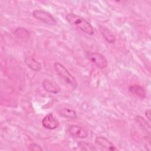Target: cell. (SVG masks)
Returning <instances> with one entry per match:
<instances>
[{
	"mask_svg": "<svg viewBox=\"0 0 151 151\" xmlns=\"http://www.w3.org/2000/svg\"><path fill=\"white\" fill-rule=\"evenodd\" d=\"M65 18L70 24L78 28L86 34L91 35L94 34L91 24L83 17L73 13H69L67 14Z\"/></svg>",
	"mask_w": 151,
	"mask_h": 151,
	"instance_id": "6da1fadb",
	"label": "cell"
},
{
	"mask_svg": "<svg viewBox=\"0 0 151 151\" xmlns=\"http://www.w3.org/2000/svg\"><path fill=\"white\" fill-rule=\"evenodd\" d=\"M54 68L56 73L70 86L73 88H76L78 86L77 81L74 77L62 64L56 62L54 64Z\"/></svg>",
	"mask_w": 151,
	"mask_h": 151,
	"instance_id": "7a4b0ae2",
	"label": "cell"
},
{
	"mask_svg": "<svg viewBox=\"0 0 151 151\" xmlns=\"http://www.w3.org/2000/svg\"><path fill=\"white\" fill-rule=\"evenodd\" d=\"M85 56L91 63H92L99 68H105L108 65V61L107 59L101 53L86 51L85 52Z\"/></svg>",
	"mask_w": 151,
	"mask_h": 151,
	"instance_id": "3957f363",
	"label": "cell"
},
{
	"mask_svg": "<svg viewBox=\"0 0 151 151\" xmlns=\"http://www.w3.org/2000/svg\"><path fill=\"white\" fill-rule=\"evenodd\" d=\"M32 15L35 19L47 25L53 26L57 24L56 20L54 17L46 11L42 9H35L32 12Z\"/></svg>",
	"mask_w": 151,
	"mask_h": 151,
	"instance_id": "277c9868",
	"label": "cell"
},
{
	"mask_svg": "<svg viewBox=\"0 0 151 151\" xmlns=\"http://www.w3.org/2000/svg\"><path fill=\"white\" fill-rule=\"evenodd\" d=\"M68 132L72 136L80 139L86 138L88 135V133L86 129L77 124H71L70 126Z\"/></svg>",
	"mask_w": 151,
	"mask_h": 151,
	"instance_id": "5b68a950",
	"label": "cell"
},
{
	"mask_svg": "<svg viewBox=\"0 0 151 151\" xmlns=\"http://www.w3.org/2000/svg\"><path fill=\"white\" fill-rule=\"evenodd\" d=\"M42 124L45 129L54 130L59 126V122L54 117L52 113H49L42 119Z\"/></svg>",
	"mask_w": 151,
	"mask_h": 151,
	"instance_id": "8992f818",
	"label": "cell"
},
{
	"mask_svg": "<svg viewBox=\"0 0 151 151\" xmlns=\"http://www.w3.org/2000/svg\"><path fill=\"white\" fill-rule=\"evenodd\" d=\"M42 87L45 91L50 93L57 94L61 91V88L57 83L48 79H44L43 80Z\"/></svg>",
	"mask_w": 151,
	"mask_h": 151,
	"instance_id": "52a82bcc",
	"label": "cell"
},
{
	"mask_svg": "<svg viewBox=\"0 0 151 151\" xmlns=\"http://www.w3.org/2000/svg\"><path fill=\"white\" fill-rule=\"evenodd\" d=\"M96 143L106 150H117L116 146L106 137L103 136H98L95 139Z\"/></svg>",
	"mask_w": 151,
	"mask_h": 151,
	"instance_id": "ba28073f",
	"label": "cell"
},
{
	"mask_svg": "<svg viewBox=\"0 0 151 151\" xmlns=\"http://www.w3.org/2000/svg\"><path fill=\"white\" fill-rule=\"evenodd\" d=\"M99 29L101 34L107 42L110 44H113L115 42L116 40V36L112 32V31L110 30L107 27L103 25H100Z\"/></svg>",
	"mask_w": 151,
	"mask_h": 151,
	"instance_id": "9c48e42d",
	"label": "cell"
},
{
	"mask_svg": "<svg viewBox=\"0 0 151 151\" xmlns=\"http://www.w3.org/2000/svg\"><path fill=\"white\" fill-rule=\"evenodd\" d=\"M27 65L34 71H40L41 70V64L32 56H26L24 58Z\"/></svg>",
	"mask_w": 151,
	"mask_h": 151,
	"instance_id": "30bf717a",
	"label": "cell"
},
{
	"mask_svg": "<svg viewBox=\"0 0 151 151\" xmlns=\"http://www.w3.org/2000/svg\"><path fill=\"white\" fill-rule=\"evenodd\" d=\"M129 91L136 97L140 99H144L146 97V91L144 88L139 85L133 84L129 87Z\"/></svg>",
	"mask_w": 151,
	"mask_h": 151,
	"instance_id": "8fae6325",
	"label": "cell"
},
{
	"mask_svg": "<svg viewBox=\"0 0 151 151\" xmlns=\"http://www.w3.org/2000/svg\"><path fill=\"white\" fill-rule=\"evenodd\" d=\"M58 113L61 116L68 119H76L77 117L76 112L70 108H62L58 110Z\"/></svg>",
	"mask_w": 151,
	"mask_h": 151,
	"instance_id": "7c38bea8",
	"label": "cell"
},
{
	"mask_svg": "<svg viewBox=\"0 0 151 151\" xmlns=\"http://www.w3.org/2000/svg\"><path fill=\"white\" fill-rule=\"evenodd\" d=\"M136 120L139 124V126L142 128L143 131L146 133V136H147L148 138L150 139V124L146 121V120L143 117L139 116L136 117Z\"/></svg>",
	"mask_w": 151,
	"mask_h": 151,
	"instance_id": "4fadbf2b",
	"label": "cell"
},
{
	"mask_svg": "<svg viewBox=\"0 0 151 151\" xmlns=\"http://www.w3.org/2000/svg\"><path fill=\"white\" fill-rule=\"evenodd\" d=\"M14 35L18 38L24 39L29 37V32L24 28H17L14 32Z\"/></svg>",
	"mask_w": 151,
	"mask_h": 151,
	"instance_id": "5bb4252c",
	"label": "cell"
},
{
	"mask_svg": "<svg viewBox=\"0 0 151 151\" xmlns=\"http://www.w3.org/2000/svg\"><path fill=\"white\" fill-rule=\"evenodd\" d=\"M78 146L79 147L80 150H96V148L95 146L91 143H89L87 142H84V141H81L79 142L78 143Z\"/></svg>",
	"mask_w": 151,
	"mask_h": 151,
	"instance_id": "9a60e30c",
	"label": "cell"
},
{
	"mask_svg": "<svg viewBox=\"0 0 151 151\" xmlns=\"http://www.w3.org/2000/svg\"><path fill=\"white\" fill-rule=\"evenodd\" d=\"M28 149L31 151H42L43 150L41 146L37 143H31L28 146Z\"/></svg>",
	"mask_w": 151,
	"mask_h": 151,
	"instance_id": "2e32d148",
	"label": "cell"
},
{
	"mask_svg": "<svg viewBox=\"0 0 151 151\" xmlns=\"http://www.w3.org/2000/svg\"><path fill=\"white\" fill-rule=\"evenodd\" d=\"M145 115H146L147 120L150 122V116H151V112H150V109L146 110V111H145Z\"/></svg>",
	"mask_w": 151,
	"mask_h": 151,
	"instance_id": "e0dca14e",
	"label": "cell"
}]
</instances>
